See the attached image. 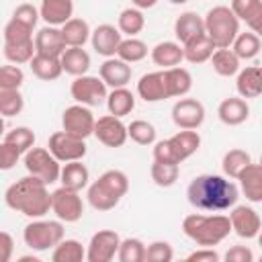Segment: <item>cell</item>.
<instances>
[{"label": "cell", "instance_id": "6da1fadb", "mask_svg": "<svg viewBox=\"0 0 262 262\" xmlns=\"http://www.w3.org/2000/svg\"><path fill=\"white\" fill-rule=\"evenodd\" d=\"M188 203L201 211H225L237 203V186L219 174H201L186 188Z\"/></svg>", "mask_w": 262, "mask_h": 262}, {"label": "cell", "instance_id": "7a4b0ae2", "mask_svg": "<svg viewBox=\"0 0 262 262\" xmlns=\"http://www.w3.org/2000/svg\"><path fill=\"white\" fill-rule=\"evenodd\" d=\"M4 203L27 217L39 219L49 213L51 209V194L47 190V184L37 176H25L10 184L4 192Z\"/></svg>", "mask_w": 262, "mask_h": 262}, {"label": "cell", "instance_id": "3957f363", "mask_svg": "<svg viewBox=\"0 0 262 262\" xmlns=\"http://www.w3.org/2000/svg\"><path fill=\"white\" fill-rule=\"evenodd\" d=\"M182 231L186 237H190L194 244L203 248H211L221 244L231 231V219L225 215H201L192 213L186 215L182 221Z\"/></svg>", "mask_w": 262, "mask_h": 262}, {"label": "cell", "instance_id": "277c9868", "mask_svg": "<svg viewBox=\"0 0 262 262\" xmlns=\"http://www.w3.org/2000/svg\"><path fill=\"white\" fill-rule=\"evenodd\" d=\"M129 190V178L121 170H106L88 186V203L96 211H111Z\"/></svg>", "mask_w": 262, "mask_h": 262}, {"label": "cell", "instance_id": "5b68a950", "mask_svg": "<svg viewBox=\"0 0 262 262\" xmlns=\"http://www.w3.org/2000/svg\"><path fill=\"white\" fill-rule=\"evenodd\" d=\"M205 33L213 39L217 49L231 47L239 35V18L229 6H213L205 16Z\"/></svg>", "mask_w": 262, "mask_h": 262}, {"label": "cell", "instance_id": "8992f818", "mask_svg": "<svg viewBox=\"0 0 262 262\" xmlns=\"http://www.w3.org/2000/svg\"><path fill=\"white\" fill-rule=\"evenodd\" d=\"M23 239L31 250L45 252L49 248H55L63 239V225L59 221L37 219L23 229Z\"/></svg>", "mask_w": 262, "mask_h": 262}, {"label": "cell", "instance_id": "52a82bcc", "mask_svg": "<svg viewBox=\"0 0 262 262\" xmlns=\"http://www.w3.org/2000/svg\"><path fill=\"white\" fill-rule=\"evenodd\" d=\"M25 168L31 176L41 178L45 184H53L61 176L59 160L45 147H31L25 154Z\"/></svg>", "mask_w": 262, "mask_h": 262}, {"label": "cell", "instance_id": "ba28073f", "mask_svg": "<svg viewBox=\"0 0 262 262\" xmlns=\"http://www.w3.org/2000/svg\"><path fill=\"white\" fill-rule=\"evenodd\" d=\"M51 211L57 215L59 221L76 223L84 215V203H82L78 190L59 186L57 190L51 192Z\"/></svg>", "mask_w": 262, "mask_h": 262}, {"label": "cell", "instance_id": "9c48e42d", "mask_svg": "<svg viewBox=\"0 0 262 262\" xmlns=\"http://www.w3.org/2000/svg\"><path fill=\"white\" fill-rule=\"evenodd\" d=\"M72 98L86 106H98L106 100V84L98 76H78L70 86Z\"/></svg>", "mask_w": 262, "mask_h": 262}, {"label": "cell", "instance_id": "30bf717a", "mask_svg": "<svg viewBox=\"0 0 262 262\" xmlns=\"http://www.w3.org/2000/svg\"><path fill=\"white\" fill-rule=\"evenodd\" d=\"M94 125H96V119H94L92 111L86 104H80V102L68 106L61 115L63 131H68L76 137H82V139H86L88 135L94 133Z\"/></svg>", "mask_w": 262, "mask_h": 262}, {"label": "cell", "instance_id": "8fae6325", "mask_svg": "<svg viewBox=\"0 0 262 262\" xmlns=\"http://www.w3.org/2000/svg\"><path fill=\"white\" fill-rule=\"evenodd\" d=\"M49 151L59 160V162H74V160H82L86 156V143L82 137H76L68 131H55L49 137L47 143Z\"/></svg>", "mask_w": 262, "mask_h": 262}, {"label": "cell", "instance_id": "7c38bea8", "mask_svg": "<svg viewBox=\"0 0 262 262\" xmlns=\"http://www.w3.org/2000/svg\"><path fill=\"white\" fill-rule=\"evenodd\" d=\"M121 237L113 229H100L90 237L88 250H86V260L88 262H111L115 254H119Z\"/></svg>", "mask_w": 262, "mask_h": 262}, {"label": "cell", "instance_id": "4fadbf2b", "mask_svg": "<svg viewBox=\"0 0 262 262\" xmlns=\"http://www.w3.org/2000/svg\"><path fill=\"white\" fill-rule=\"evenodd\" d=\"M94 135L106 147H121L127 141L129 131H127V125L121 121V117H115L108 113V115L96 119Z\"/></svg>", "mask_w": 262, "mask_h": 262}, {"label": "cell", "instance_id": "5bb4252c", "mask_svg": "<svg viewBox=\"0 0 262 262\" xmlns=\"http://www.w3.org/2000/svg\"><path fill=\"white\" fill-rule=\"evenodd\" d=\"M172 121L178 129H199L205 121V106L196 98H180L172 106Z\"/></svg>", "mask_w": 262, "mask_h": 262}, {"label": "cell", "instance_id": "9a60e30c", "mask_svg": "<svg viewBox=\"0 0 262 262\" xmlns=\"http://www.w3.org/2000/svg\"><path fill=\"white\" fill-rule=\"evenodd\" d=\"M229 219H231V227L233 231L244 237V239H252V237H258L260 229H262V221H260V215L248 207V205H233L231 213H229Z\"/></svg>", "mask_w": 262, "mask_h": 262}, {"label": "cell", "instance_id": "2e32d148", "mask_svg": "<svg viewBox=\"0 0 262 262\" xmlns=\"http://www.w3.org/2000/svg\"><path fill=\"white\" fill-rule=\"evenodd\" d=\"M137 94L145 102H160V100L170 98L168 84H166V70L143 74L137 82Z\"/></svg>", "mask_w": 262, "mask_h": 262}, {"label": "cell", "instance_id": "e0dca14e", "mask_svg": "<svg viewBox=\"0 0 262 262\" xmlns=\"http://www.w3.org/2000/svg\"><path fill=\"white\" fill-rule=\"evenodd\" d=\"M123 33L119 29H115L113 25H98L94 31H92V47L98 55H104V57H115L117 51H119V45L123 41L121 37Z\"/></svg>", "mask_w": 262, "mask_h": 262}, {"label": "cell", "instance_id": "ac0fdd59", "mask_svg": "<svg viewBox=\"0 0 262 262\" xmlns=\"http://www.w3.org/2000/svg\"><path fill=\"white\" fill-rule=\"evenodd\" d=\"M35 47H37V53L51 55V57H61V53L68 49L66 41H63V35H61V29L51 27V25H47V27L37 31Z\"/></svg>", "mask_w": 262, "mask_h": 262}, {"label": "cell", "instance_id": "d6986e66", "mask_svg": "<svg viewBox=\"0 0 262 262\" xmlns=\"http://www.w3.org/2000/svg\"><path fill=\"white\" fill-rule=\"evenodd\" d=\"M100 78L111 88H123L131 80V66L121 57H106L98 70Z\"/></svg>", "mask_w": 262, "mask_h": 262}, {"label": "cell", "instance_id": "ffe728a7", "mask_svg": "<svg viewBox=\"0 0 262 262\" xmlns=\"http://www.w3.org/2000/svg\"><path fill=\"white\" fill-rule=\"evenodd\" d=\"M203 33H205V18L192 10L182 12L174 20V35L180 45H186L188 41H192L194 37H199Z\"/></svg>", "mask_w": 262, "mask_h": 262}, {"label": "cell", "instance_id": "44dd1931", "mask_svg": "<svg viewBox=\"0 0 262 262\" xmlns=\"http://www.w3.org/2000/svg\"><path fill=\"white\" fill-rule=\"evenodd\" d=\"M41 18L51 27H63L74 14L72 0H41Z\"/></svg>", "mask_w": 262, "mask_h": 262}, {"label": "cell", "instance_id": "7402d4cb", "mask_svg": "<svg viewBox=\"0 0 262 262\" xmlns=\"http://www.w3.org/2000/svg\"><path fill=\"white\" fill-rule=\"evenodd\" d=\"M217 115H219L221 123H225L229 127H235V125H242L250 117V106H248L246 98H242V96H229V98H225V100L219 102Z\"/></svg>", "mask_w": 262, "mask_h": 262}, {"label": "cell", "instance_id": "603a6c76", "mask_svg": "<svg viewBox=\"0 0 262 262\" xmlns=\"http://www.w3.org/2000/svg\"><path fill=\"white\" fill-rule=\"evenodd\" d=\"M239 186H242V192L246 194L248 201L252 203H262V166L260 164H248L239 176Z\"/></svg>", "mask_w": 262, "mask_h": 262}, {"label": "cell", "instance_id": "cb8c5ba5", "mask_svg": "<svg viewBox=\"0 0 262 262\" xmlns=\"http://www.w3.org/2000/svg\"><path fill=\"white\" fill-rule=\"evenodd\" d=\"M237 94L242 98H256L262 94V66H248L237 72Z\"/></svg>", "mask_w": 262, "mask_h": 262}, {"label": "cell", "instance_id": "d4e9b609", "mask_svg": "<svg viewBox=\"0 0 262 262\" xmlns=\"http://www.w3.org/2000/svg\"><path fill=\"white\" fill-rule=\"evenodd\" d=\"M151 59L162 70L176 68L184 59V47L176 41H162L151 49Z\"/></svg>", "mask_w": 262, "mask_h": 262}, {"label": "cell", "instance_id": "484cf974", "mask_svg": "<svg viewBox=\"0 0 262 262\" xmlns=\"http://www.w3.org/2000/svg\"><path fill=\"white\" fill-rule=\"evenodd\" d=\"M170 143H172V149L180 164L201 147V135L196 133V129H182L170 137Z\"/></svg>", "mask_w": 262, "mask_h": 262}, {"label": "cell", "instance_id": "4316f807", "mask_svg": "<svg viewBox=\"0 0 262 262\" xmlns=\"http://www.w3.org/2000/svg\"><path fill=\"white\" fill-rule=\"evenodd\" d=\"M182 47H184V59L190 61V63H203V61L211 59L215 49H217V45L213 43V39L207 33L194 37L192 41H188Z\"/></svg>", "mask_w": 262, "mask_h": 262}, {"label": "cell", "instance_id": "83f0119b", "mask_svg": "<svg viewBox=\"0 0 262 262\" xmlns=\"http://www.w3.org/2000/svg\"><path fill=\"white\" fill-rule=\"evenodd\" d=\"M239 20H244L250 31H258L262 25V0H231L229 6Z\"/></svg>", "mask_w": 262, "mask_h": 262}, {"label": "cell", "instance_id": "f1b7e54d", "mask_svg": "<svg viewBox=\"0 0 262 262\" xmlns=\"http://www.w3.org/2000/svg\"><path fill=\"white\" fill-rule=\"evenodd\" d=\"M29 68L39 80H45V82L57 80L63 72L61 57H51V55H41V53H35V57L29 61Z\"/></svg>", "mask_w": 262, "mask_h": 262}, {"label": "cell", "instance_id": "f546056e", "mask_svg": "<svg viewBox=\"0 0 262 262\" xmlns=\"http://www.w3.org/2000/svg\"><path fill=\"white\" fill-rule=\"evenodd\" d=\"M59 180H61V186H68L80 192L82 188H86L90 174H88V168L82 164V160H74V162H66V166L61 168Z\"/></svg>", "mask_w": 262, "mask_h": 262}, {"label": "cell", "instance_id": "4dcf8cb0", "mask_svg": "<svg viewBox=\"0 0 262 262\" xmlns=\"http://www.w3.org/2000/svg\"><path fill=\"white\" fill-rule=\"evenodd\" d=\"M61 68L70 76H84L90 68V55L82 47H68L61 53Z\"/></svg>", "mask_w": 262, "mask_h": 262}, {"label": "cell", "instance_id": "1f68e13d", "mask_svg": "<svg viewBox=\"0 0 262 262\" xmlns=\"http://www.w3.org/2000/svg\"><path fill=\"white\" fill-rule=\"evenodd\" d=\"M61 35H63V41H66L68 47H84V43L92 37V31H90V27L84 18L72 16L61 27Z\"/></svg>", "mask_w": 262, "mask_h": 262}, {"label": "cell", "instance_id": "d6a6232c", "mask_svg": "<svg viewBox=\"0 0 262 262\" xmlns=\"http://www.w3.org/2000/svg\"><path fill=\"white\" fill-rule=\"evenodd\" d=\"M166 84H168V94L170 98L174 96H184L192 88V76L186 68H168L166 70Z\"/></svg>", "mask_w": 262, "mask_h": 262}, {"label": "cell", "instance_id": "836d02e7", "mask_svg": "<svg viewBox=\"0 0 262 262\" xmlns=\"http://www.w3.org/2000/svg\"><path fill=\"white\" fill-rule=\"evenodd\" d=\"M106 108L115 117H125L135 108V96L131 90L123 88H113V92L106 96Z\"/></svg>", "mask_w": 262, "mask_h": 262}, {"label": "cell", "instance_id": "e575fe53", "mask_svg": "<svg viewBox=\"0 0 262 262\" xmlns=\"http://www.w3.org/2000/svg\"><path fill=\"white\" fill-rule=\"evenodd\" d=\"M211 63H213V70L223 76V78H229V76H235L239 72V57L233 53V49L229 47H223V49H215L213 57H211Z\"/></svg>", "mask_w": 262, "mask_h": 262}, {"label": "cell", "instance_id": "d590c367", "mask_svg": "<svg viewBox=\"0 0 262 262\" xmlns=\"http://www.w3.org/2000/svg\"><path fill=\"white\" fill-rule=\"evenodd\" d=\"M86 258V250L78 239H61L51 254L53 262H82Z\"/></svg>", "mask_w": 262, "mask_h": 262}, {"label": "cell", "instance_id": "8d00e7d4", "mask_svg": "<svg viewBox=\"0 0 262 262\" xmlns=\"http://www.w3.org/2000/svg\"><path fill=\"white\" fill-rule=\"evenodd\" d=\"M260 47H262L260 37H258L254 31L239 33V35L235 37L233 45H231L233 53H235L239 59H252V57H256V55L260 53Z\"/></svg>", "mask_w": 262, "mask_h": 262}, {"label": "cell", "instance_id": "74e56055", "mask_svg": "<svg viewBox=\"0 0 262 262\" xmlns=\"http://www.w3.org/2000/svg\"><path fill=\"white\" fill-rule=\"evenodd\" d=\"M250 162H252V160H250V154H248V151H244V149H239V147H233V149H229V151L223 156L221 166H223V172H225L227 178H235V180H237L239 172H242Z\"/></svg>", "mask_w": 262, "mask_h": 262}, {"label": "cell", "instance_id": "f35d334b", "mask_svg": "<svg viewBox=\"0 0 262 262\" xmlns=\"http://www.w3.org/2000/svg\"><path fill=\"white\" fill-rule=\"evenodd\" d=\"M29 41H33V27L10 18L4 27V45H23Z\"/></svg>", "mask_w": 262, "mask_h": 262}, {"label": "cell", "instance_id": "ab89813d", "mask_svg": "<svg viewBox=\"0 0 262 262\" xmlns=\"http://www.w3.org/2000/svg\"><path fill=\"white\" fill-rule=\"evenodd\" d=\"M145 27V16L139 8H125L121 14H119V31L129 35V37H135L137 33H141Z\"/></svg>", "mask_w": 262, "mask_h": 262}, {"label": "cell", "instance_id": "60d3db41", "mask_svg": "<svg viewBox=\"0 0 262 262\" xmlns=\"http://www.w3.org/2000/svg\"><path fill=\"white\" fill-rule=\"evenodd\" d=\"M145 55H147V45L135 37L123 39L119 45V51H117V57H121L127 63H137V61L145 59Z\"/></svg>", "mask_w": 262, "mask_h": 262}, {"label": "cell", "instance_id": "b9f144b4", "mask_svg": "<svg viewBox=\"0 0 262 262\" xmlns=\"http://www.w3.org/2000/svg\"><path fill=\"white\" fill-rule=\"evenodd\" d=\"M178 174H180V168L178 164H170V162H156L151 164V180L162 186V188H168L172 186L176 180H178Z\"/></svg>", "mask_w": 262, "mask_h": 262}, {"label": "cell", "instance_id": "7bdbcfd3", "mask_svg": "<svg viewBox=\"0 0 262 262\" xmlns=\"http://www.w3.org/2000/svg\"><path fill=\"white\" fill-rule=\"evenodd\" d=\"M25 98L18 88H0V113L2 117H14L23 111Z\"/></svg>", "mask_w": 262, "mask_h": 262}, {"label": "cell", "instance_id": "ee69618b", "mask_svg": "<svg viewBox=\"0 0 262 262\" xmlns=\"http://www.w3.org/2000/svg\"><path fill=\"white\" fill-rule=\"evenodd\" d=\"M127 131H129L131 141H135L139 145H151L156 141V127L149 121H143V119L131 121L127 125Z\"/></svg>", "mask_w": 262, "mask_h": 262}, {"label": "cell", "instance_id": "f6af8a7d", "mask_svg": "<svg viewBox=\"0 0 262 262\" xmlns=\"http://www.w3.org/2000/svg\"><path fill=\"white\" fill-rule=\"evenodd\" d=\"M145 244L137 237H127L121 242L119 246V254L117 258L121 262H143L145 260Z\"/></svg>", "mask_w": 262, "mask_h": 262}, {"label": "cell", "instance_id": "bcb514c9", "mask_svg": "<svg viewBox=\"0 0 262 262\" xmlns=\"http://www.w3.org/2000/svg\"><path fill=\"white\" fill-rule=\"evenodd\" d=\"M2 141L10 143V145H14L16 149H20L23 154H27V151L35 145V133H33L29 127H14V129H10V131L4 135Z\"/></svg>", "mask_w": 262, "mask_h": 262}, {"label": "cell", "instance_id": "7dc6e473", "mask_svg": "<svg viewBox=\"0 0 262 262\" xmlns=\"http://www.w3.org/2000/svg\"><path fill=\"white\" fill-rule=\"evenodd\" d=\"M37 53V47H35V41H29V43H23V45H4V57L10 61V63H29Z\"/></svg>", "mask_w": 262, "mask_h": 262}, {"label": "cell", "instance_id": "c3c4849f", "mask_svg": "<svg viewBox=\"0 0 262 262\" xmlns=\"http://www.w3.org/2000/svg\"><path fill=\"white\" fill-rule=\"evenodd\" d=\"M174 258V250L168 242H151L145 250L147 262H170Z\"/></svg>", "mask_w": 262, "mask_h": 262}, {"label": "cell", "instance_id": "681fc988", "mask_svg": "<svg viewBox=\"0 0 262 262\" xmlns=\"http://www.w3.org/2000/svg\"><path fill=\"white\" fill-rule=\"evenodd\" d=\"M23 82H25V74L16 63L0 68V88H20Z\"/></svg>", "mask_w": 262, "mask_h": 262}, {"label": "cell", "instance_id": "f907efd6", "mask_svg": "<svg viewBox=\"0 0 262 262\" xmlns=\"http://www.w3.org/2000/svg\"><path fill=\"white\" fill-rule=\"evenodd\" d=\"M39 16H41V12H39L33 4H29V2L18 4V6L14 8V12H12V18H16V20H20V23H25V25L33 27V29H35V25H37Z\"/></svg>", "mask_w": 262, "mask_h": 262}, {"label": "cell", "instance_id": "816d5d0a", "mask_svg": "<svg viewBox=\"0 0 262 262\" xmlns=\"http://www.w3.org/2000/svg\"><path fill=\"white\" fill-rule=\"evenodd\" d=\"M20 154H23L20 149H16L14 145L2 141V145H0V168H2V170H10V168L18 162Z\"/></svg>", "mask_w": 262, "mask_h": 262}, {"label": "cell", "instance_id": "f5cc1de1", "mask_svg": "<svg viewBox=\"0 0 262 262\" xmlns=\"http://www.w3.org/2000/svg\"><path fill=\"white\" fill-rule=\"evenodd\" d=\"M154 160L156 162H170V164H178L176 160V154L172 149V143L170 139H164V141H158L156 147H154Z\"/></svg>", "mask_w": 262, "mask_h": 262}, {"label": "cell", "instance_id": "db71d44e", "mask_svg": "<svg viewBox=\"0 0 262 262\" xmlns=\"http://www.w3.org/2000/svg\"><path fill=\"white\" fill-rule=\"evenodd\" d=\"M225 262H252L254 260V252L246 246H233L225 252Z\"/></svg>", "mask_w": 262, "mask_h": 262}, {"label": "cell", "instance_id": "11a10c76", "mask_svg": "<svg viewBox=\"0 0 262 262\" xmlns=\"http://www.w3.org/2000/svg\"><path fill=\"white\" fill-rule=\"evenodd\" d=\"M186 260L188 262H217L219 260V254L215 250H211V248H201V250L188 254Z\"/></svg>", "mask_w": 262, "mask_h": 262}, {"label": "cell", "instance_id": "9f6ffc18", "mask_svg": "<svg viewBox=\"0 0 262 262\" xmlns=\"http://www.w3.org/2000/svg\"><path fill=\"white\" fill-rule=\"evenodd\" d=\"M0 246H2V262H8L10 256H12V246H14L12 235L8 231H2L0 233Z\"/></svg>", "mask_w": 262, "mask_h": 262}, {"label": "cell", "instance_id": "6f0895ef", "mask_svg": "<svg viewBox=\"0 0 262 262\" xmlns=\"http://www.w3.org/2000/svg\"><path fill=\"white\" fill-rule=\"evenodd\" d=\"M131 2H133V6L139 8V10H143V8H151V6L158 4V0H131Z\"/></svg>", "mask_w": 262, "mask_h": 262}, {"label": "cell", "instance_id": "680465c9", "mask_svg": "<svg viewBox=\"0 0 262 262\" xmlns=\"http://www.w3.org/2000/svg\"><path fill=\"white\" fill-rule=\"evenodd\" d=\"M172 4H184V2H188V0H170Z\"/></svg>", "mask_w": 262, "mask_h": 262}, {"label": "cell", "instance_id": "91938a15", "mask_svg": "<svg viewBox=\"0 0 262 262\" xmlns=\"http://www.w3.org/2000/svg\"><path fill=\"white\" fill-rule=\"evenodd\" d=\"M256 35H258V37H260V39H262V25H260V27H258V31H256Z\"/></svg>", "mask_w": 262, "mask_h": 262}, {"label": "cell", "instance_id": "94428289", "mask_svg": "<svg viewBox=\"0 0 262 262\" xmlns=\"http://www.w3.org/2000/svg\"><path fill=\"white\" fill-rule=\"evenodd\" d=\"M258 244L262 246V229H260V233H258Z\"/></svg>", "mask_w": 262, "mask_h": 262}, {"label": "cell", "instance_id": "6125c7cd", "mask_svg": "<svg viewBox=\"0 0 262 262\" xmlns=\"http://www.w3.org/2000/svg\"><path fill=\"white\" fill-rule=\"evenodd\" d=\"M260 166H262V158H260Z\"/></svg>", "mask_w": 262, "mask_h": 262}]
</instances>
